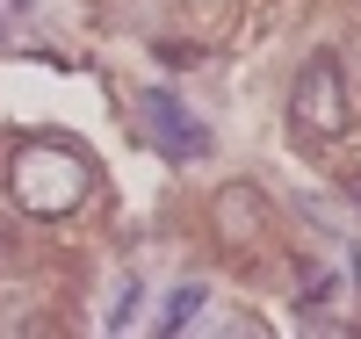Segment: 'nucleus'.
Returning a JSON list of instances; mask_svg holds the SVG:
<instances>
[{"mask_svg":"<svg viewBox=\"0 0 361 339\" xmlns=\"http://www.w3.org/2000/svg\"><path fill=\"white\" fill-rule=\"evenodd\" d=\"M202 318H209V289H195V282H188V289H173V303H166L159 332H166V339H180V332H195Z\"/></svg>","mask_w":361,"mask_h":339,"instance_id":"nucleus-5","label":"nucleus"},{"mask_svg":"<svg viewBox=\"0 0 361 339\" xmlns=\"http://www.w3.org/2000/svg\"><path fill=\"white\" fill-rule=\"evenodd\" d=\"M289 123L304 137L318 144H340L354 130V101H347V73H340V58L333 51H311L304 58V73L289 80Z\"/></svg>","mask_w":361,"mask_h":339,"instance_id":"nucleus-2","label":"nucleus"},{"mask_svg":"<svg viewBox=\"0 0 361 339\" xmlns=\"http://www.w3.org/2000/svg\"><path fill=\"white\" fill-rule=\"evenodd\" d=\"M354 282H361V253H354Z\"/></svg>","mask_w":361,"mask_h":339,"instance_id":"nucleus-7","label":"nucleus"},{"mask_svg":"<svg viewBox=\"0 0 361 339\" xmlns=\"http://www.w3.org/2000/svg\"><path fill=\"white\" fill-rule=\"evenodd\" d=\"M87 188H94L87 159L73 144H58V137H29L8 159V195L29 209V217H73L87 202Z\"/></svg>","mask_w":361,"mask_h":339,"instance_id":"nucleus-1","label":"nucleus"},{"mask_svg":"<svg viewBox=\"0 0 361 339\" xmlns=\"http://www.w3.org/2000/svg\"><path fill=\"white\" fill-rule=\"evenodd\" d=\"M15 8H22V0H15Z\"/></svg>","mask_w":361,"mask_h":339,"instance_id":"nucleus-8","label":"nucleus"},{"mask_svg":"<svg viewBox=\"0 0 361 339\" xmlns=\"http://www.w3.org/2000/svg\"><path fill=\"white\" fill-rule=\"evenodd\" d=\"M260 217H267V195L260 188H224V202H217V231H224V245H253L260 238Z\"/></svg>","mask_w":361,"mask_h":339,"instance_id":"nucleus-4","label":"nucleus"},{"mask_svg":"<svg viewBox=\"0 0 361 339\" xmlns=\"http://www.w3.org/2000/svg\"><path fill=\"white\" fill-rule=\"evenodd\" d=\"M347 195H354V209H361V173H354V188H347Z\"/></svg>","mask_w":361,"mask_h":339,"instance_id":"nucleus-6","label":"nucleus"},{"mask_svg":"<svg viewBox=\"0 0 361 339\" xmlns=\"http://www.w3.org/2000/svg\"><path fill=\"white\" fill-rule=\"evenodd\" d=\"M137 123H145V144L166 152L173 166H195L202 152H209V123L180 101V94H166V87H145V94H137Z\"/></svg>","mask_w":361,"mask_h":339,"instance_id":"nucleus-3","label":"nucleus"}]
</instances>
